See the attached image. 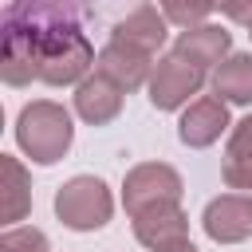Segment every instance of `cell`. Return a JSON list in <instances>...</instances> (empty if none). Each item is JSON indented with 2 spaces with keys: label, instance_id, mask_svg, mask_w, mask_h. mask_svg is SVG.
<instances>
[{
  "label": "cell",
  "instance_id": "obj_1",
  "mask_svg": "<svg viewBox=\"0 0 252 252\" xmlns=\"http://www.w3.org/2000/svg\"><path fill=\"white\" fill-rule=\"evenodd\" d=\"M98 63L91 39L75 24H47L35 47V79L47 87H79Z\"/></svg>",
  "mask_w": 252,
  "mask_h": 252
},
{
  "label": "cell",
  "instance_id": "obj_2",
  "mask_svg": "<svg viewBox=\"0 0 252 252\" xmlns=\"http://www.w3.org/2000/svg\"><path fill=\"white\" fill-rule=\"evenodd\" d=\"M75 142L71 110L55 98H35L16 114V146L35 161V165H55L67 158Z\"/></svg>",
  "mask_w": 252,
  "mask_h": 252
},
{
  "label": "cell",
  "instance_id": "obj_3",
  "mask_svg": "<svg viewBox=\"0 0 252 252\" xmlns=\"http://www.w3.org/2000/svg\"><path fill=\"white\" fill-rule=\"evenodd\" d=\"M55 217L71 232H98L114 217V193L94 173H75L55 189Z\"/></svg>",
  "mask_w": 252,
  "mask_h": 252
},
{
  "label": "cell",
  "instance_id": "obj_4",
  "mask_svg": "<svg viewBox=\"0 0 252 252\" xmlns=\"http://www.w3.org/2000/svg\"><path fill=\"white\" fill-rule=\"evenodd\" d=\"M181 193H185V181L169 161H138L122 177L126 217H138L142 209H154V205H173L181 201Z\"/></svg>",
  "mask_w": 252,
  "mask_h": 252
},
{
  "label": "cell",
  "instance_id": "obj_5",
  "mask_svg": "<svg viewBox=\"0 0 252 252\" xmlns=\"http://www.w3.org/2000/svg\"><path fill=\"white\" fill-rule=\"evenodd\" d=\"M201 87H205V71H201L197 63L181 59L177 51L161 55V59L154 63L150 83H146L154 110H185L193 98H201Z\"/></svg>",
  "mask_w": 252,
  "mask_h": 252
},
{
  "label": "cell",
  "instance_id": "obj_6",
  "mask_svg": "<svg viewBox=\"0 0 252 252\" xmlns=\"http://www.w3.org/2000/svg\"><path fill=\"white\" fill-rule=\"evenodd\" d=\"M228 130H232L228 102L217 98V94L193 98V102L181 110V118H177V138H181V146H189V150H205V146L220 142V134H228Z\"/></svg>",
  "mask_w": 252,
  "mask_h": 252
},
{
  "label": "cell",
  "instance_id": "obj_7",
  "mask_svg": "<svg viewBox=\"0 0 252 252\" xmlns=\"http://www.w3.org/2000/svg\"><path fill=\"white\" fill-rule=\"evenodd\" d=\"M201 228L213 244H240L252 236V197L248 193H220L205 205Z\"/></svg>",
  "mask_w": 252,
  "mask_h": 252
},
{
  "label": "cell",
  "instance_id": "obj_8",
  "mask_svg": "<svg viewBox=\"0 0 252 252\" xmlns=\"http://www.w3.org/2000/svg\"><path fill=\"white\" fill-rule=\"evenodd\" d=\"M39 24H20L8 12V28H4V55H0V71L8 87H28L35 79V47H39Z\"/></svg>",
  "mask_w": 252,
  "mask_h": 252
},
{
  "label": "cell",
  "instance_id": "obj_9",
  "mask_svg": "<svg viewBox=\"0 0 252 252\" xmlns=\"http://www.w3.org/2000/svg\"><path fill=\"white\" fill-rule=\"evenodd\" d=\"M122 102H126V91L106 79L102 71H91L79 87H75V114L87 122V126H106L122 114Z\"/></svg>",
  "mask_w": 252,
  "mask_h": 252
},
{
  "label": "cell",
  "instance_id": "obj_10",
  "mask_svg": "<svg viewBox=\"0 0 252 252\" xmlns=\"http://www.w3.org/2000/svg\"><path fill=\"white\" fill-rule=\"evenodd\" d=\"M130 228H134V240L154 252V248H165L173 240H185L189 236V217H185L181 201H173V205L142 209L138 217H130Z\"/></svg>",
  "mask_w": 252,
  "mask_h": 252
},
{
  "label": "cell",
  "instance_id": "obj_11",
  "mask_svg": "<svg viewBox=\"0 0 252 252\" xmlns=\"http://www.w3.org/2000/svg\"><path fill=\"white\" fill-rule=\"evenodd\" d=\"M94 71H102L106 79H114V83L130 94V91H138V87L150 83V75H154V55H146V51H138V47H130V43L110 39V43L98 51Z\"/></svg>",
  "mask_w": 252,
  "mask_h": 252
},
{
  "label": "cell",
  "instance_id": "obj_12",
  "mask_svg": "<svg viewBox=\"0 0 252 252\" xmlns=\"http://www.w3.org/2000/svg\"><path fill=\"white\" fill-rule=\"evenodd\" d=\"M173 51L181 55V59H189V63H197L201 71H217L228 55H232V35L220 28V24H201V28H185V32H177V39H173Z\"/></svg>",
  "mask_w": 252,
  "mask_h": 252
},
{
  "label": "cell",
  "instance_id": "obj_13",
  "mask_svg": "<svg viewBox=\"0 0 252 252\" xmlns=\"http://www.w3.org/2000/svg\"><path fill=\"white\" fill-rule=\"evenodd\" d=\"M165 35H169L165 12H158L154 4H142L138 12H130L126 20L114 24V35H110V39L130 43V47H138V51H146V55H158V51L165 47Z\"/></svg>",
  "mask_w": 252,
  "mask_h": 252
},
{
  "label": "cell",
  "instance_id": "obj_14",
  "mask_svg": "<svg viewBox=\"0 0 252 252\" xmlns=\"http://www.w3.org/2000/svg\"><path fill=\"white\" fill-rule=\"evenodd\" d=\"M220 177H224L228 189H252V114H244L240 122H232Z\"/></svg>",
  "mask_w": 252,
  "mask_h": 252
},
{
  "label": "cell",
  "instance_id": "obj_15",
  "mask_svg": "<svg viewBox=\"0 0 252 252\" xmlns=\"http://www.w3.org/2000/svg\"><path fill=\"white\" fill-rule=\"evenodd\" d=\"M213 94L232 106H252V51H232L213 71Z\"/></svg>",
  "mask_w": 252,
  "mask_h": 252
},
{
  "label": "cell",
  "instance_id": "obj_16",
  "mask_svg": "<svg viewBox=\"0 0 252 252\" xmlns=\"http://www.w3.org/2000/svg\"><path fill=\"white\" fill-rule=\"evenodd\" d=\"M0 169H4V224L16 228L32 209V173L16 154H0Z\"/></svg>",
  "mask_w": 252,
  "mask_h": 252
},
{
  "label": "cell",
  "instance_id": "obj_17",
  "mask_svg": "<svg viewBox=\"0 0 252 252\" xmlns=\"http://www.w3.org/2000/svg\"><path fill=\"white\" fill-rule=\"evenodd\" d=\"M158 4H161L165 20L177 24L181 32H185V28H201V24H209V16L217 12V0H158Z\"/></svg>",
  "mask_w": 252,
  "mask_h": 252
},
{
  "label": "cell",
  "instance_id": "obj_18",
  "mask_svg": "<svg viewBox=\"0 0 252 252\" xmlns=\"http://www.w3.org/2000/svg\"><path fill=\"white\" fill-rule=\"evenodd\" d=\"M0 252H51L47 248V236L32 224H16V228H4L0 236Z\"/></svg>",
  "mask_w": 252,
  "mask_h": 252
},
{
  "label": "cell",
  "instance_id": "obj_19",
  "mask_svg": "<svg viewBox=\"0 0 252 252\" xmlns=\"http://www.w3.org/2000/svg\"><path fill=\"white\" fill-rule=\"evenodd\" d=\"M220 12H224L232 24H240V28H248V32H252V0H224V4H220Z\"/></svg>",
  "mask_w": 252,
  "mask_h": 252
},
{
  "label": "cell",
  "instance_id": "obj_20",
  "mask_svg": "<svg viewBox=\"0 0 252 252\" xmlns=\"http://www.w3.org/2000/svg\"><path fill=\"white\" fill-rule=\"evenodd\" d=\"M154 252H197V244L185 236V240H173V244H165V248H154Z\"/></svg>",
  "mask_w": 252,
  "mask_h": 252
},
{
  "label": "cell",
  "instance_id": "obj_21",
  "mask_svg": "<svg viewBox=\"0 0 252 252\" xmlns=\"http://www.w3.org/2000/svg\"><path fill=\"white\" fill-rule=\"evenodd\" d=\"M248 35H252V32H248Z\"/></svg>",
  "mask_w": 252,
  "mask_h": 252
}]
</instances>
